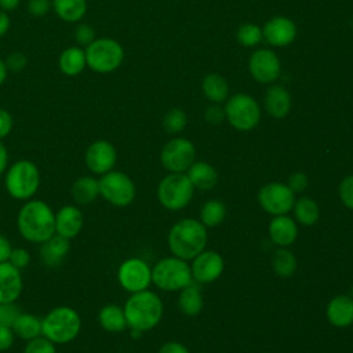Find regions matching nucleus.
I'll return each instance as SVG.
<instances>
[{
  "mask_svg": "<svg viewBox=\"0 0 353 353\" xmlns=\"http://www.w3.org/2000/svg\"><path fill=\"white\" fill-rule=\"evenodd\" d=\"M17 229L26 241L41 244L55 234V212L43 200H26L17 214Z\"/></svg>",
  "mask_w": 353,
  "mask_h": 353,
  "instance_id": "nucleus-1",
  "label": "nucleus"
},
{
  "mask_svg": "<svg viewBox=\"0 0 353 353\" xmlns=\"http://www.w3.org/2000/svg\"><path fill=\"white\" fill-rule=\"evenodd\" d=\"M127 327L141 332L154 328L163 317V302L160 296L149 290L132 292L124 303Z\"/></svg>",
  "mask_w": 353,
  "mask_h": 353,
  "instance_id": "nucleus-2",
  "label": "nucleus"
},
{
  "mask_svg": "<svg viewBox=\"0 0 353 353\" xmlns=\"http://www.w3.org/2000/svg\"><path fill=\"white\" fill-rule=\"evenodd\" d=\"M207 245V228L197 219L185 218L172 225L168 232V247L174 256L193 259Z\"/></svg>",
  "mask_w": 353,
  "mask_h": 353,
  "instance_id": "nucleus-3",
  "label": "nucleus"
},
{
  "mask_svg": "<svg viewBox=\"0 0 353 353\" xmlns=\"http://www.w3.org/2000/svg\"><path fill=\"white\" fill-rule=\"evenodd\" d=\"M81 330V317L70 306H57L41 319V335L55 345L69 343Z\"/></svg>",
  "mask_w": 353,
  "mask_h": 353,
  "instance_id": "nucleus-4",
  "label": "nucleus"
},
{
  "mask_svg": "<svg viewBox=\"0 0 353 353\" xmlns=\"http://www.w3.org/2000/svg\"><path fill=\"white\" fill-rule=\"evenodd\" d=\"M40 171L37 165L21 159L7 167L4 172V186L7 193L15 200H30L40 186Z\"/></svg>",
  "mask_w": 353,
  "mask_h": 353,
  "instance_id": "nucleus-5",
  "label": "nucleus"
},
{
  "mask_svg": "<svg viewBox=\"0 0 353 353\" xmlns=\"http://www.w3.org/2000/svg\"><path fill=\"white\" fill-rule=\"evenodd\" d=\"M87 66L95 73H110L119 69L124 59L123 46L112 37H99L85 48Z\"/></svg>",
  "mask_w": 353,
  "mask_h": 353,
  "instance_id": "nucleus-6",
  "label": "nucleus"
},
{
  "mask_svg": "<svg viewBox=\"0 0 353 353\" xmlns=\"http://www.w3.org/2000/svg\"><path fill=\"white\" fill-rule=\"evenodd\" d=\"M192 281L190 266L178 256L163 258L152 268V283L163 291H181Z\"/></svg>",
  "mask_w": 353,
  "mask_h": 353,
  "instance_id": "nucleus-7",
  "label": "nucleus"
},
{
  "mask_svg": "<svg viewBox=\"0 0 353 353\" xmlns=\"http://www.w3.org/2000/svg\"><path fill=\"white\" fill-rule=\"evenodd\" d=\"M194 188L183 172H170L157 186V199L160 204L171 211L185 208L193 199Z\"/></svg>",
  "mask_w": 353,
  "mask_h": 353,
  "instance_id": "nucleus-8",
  "label": "nucleus"
},
{
  "mask_svg": "<svg viewBox=\"0 0 353 353\" xmlns=\"http://www.w3.org/2000/svg\"><path fill=\"white\" fill-rule=\"evenodd\" d=\"M223 110L229 124L239 131H250L255 128L261 119L258 102L247 94H236L230 97L226 101Z\"/></svg>",
  "mask_w": 353,
  "mask_h": 353,
  "instance_id": "nucleus-9",
  "label": "nucleus"
},
{
  "mask_svg": "<svg viewBox=\"0 0 353 353\" xmlns=\"http://www.w3.org/2000/svg\"><path fill=\"white\" fill-rule=\"evenodd\" d=\"M99 196L114 207H127L135 199V183L124 172L112 170L98 179Z\"/></svg>",
  "mask_w": 353,
  "mask_h": 353,
  "instance_id": "nucleus-10",
  "label": "nucleus"
},
{
  "mask_svg": "<svg viewBox=\"0 0 353 353\" xmlns=\"http://www.w3.org/2000/svg\"><path fill=\"white\" fill-rule=\"evenodd\" d=\"M196 149L194 145L186 138H174L168 141L161 152V165L170 172H185L194 163Z\"/></svg>",
  "mask_w": 353,
  "mask_h": 353,
  "instance_id": "nucleus-11",
  "label": "nucleus"
},
{
  "mask_svg": "<svg viewBox=\"0 0 353 353\" xmlns=\"http://www.w3.org/2000/svg\"><path fill=\"white\" fill-rule=\"evenodd\" d=\"M259 205L270 215H284L290 212L295 203V193L281 182H270L261 188L258 193Z\"/></svg>",
  "mask_w": 353,
  "mask_h": 353,
  "instance_id": "nucleus-12",
  "label": "nucleus"
},
{
  "mask_svg": "<svg viewBox=\"0 0 353 353\" xmlns=\"http://www.w3.org/2000/svg\"><path fill=\"white\" fill-rule=\"evenodd\" d=\"M117 280L131 294L148 290L152 283V268L141 258H128L119 266Z\"/></svg>",
  "mask_w": 353,
  "mask_h": 353,
  "instance_id": "nucleus-13",
  "label": "nucleus"
},
{
  "mask_svg": "<svg viewBox=\"0 0 353 353\" xmlns=\"http://www.w3.org/2000/svg\"><path fill=\"white\" fill-rule=\"evenodd\" d=\"M117 161V152L113 143L105 139L94 141L84 153L85 167L95 175H103L112 171Z\"/></svg>",
  "mask_w": 353,
  "mask_h": 353,
  "instance_id": "nucleus-14",
  "label": "nucleus"
},
{
  "mask_svg": "<svg viewBox=\"0 0 353 353\" xmlns=\"http://www.w3.org/2000/svg\"><path fill=\"white\" fill-rule=\"evenodd\" d=\"M248 69L252 77L259 83H272L280 76L281 65L274 51L259 48L248 59Z\"/></svg>",
  "mask_w": 353,
  "mask_h": 353,
  "instance_id": "nucleus-15",
  "label": "nucleus"
},
{
  "mask_svg": "<svg viewBox=\"0 0 353 353\" xmlns=\"http://www.w3.org/2000/svg\"><path fill=\"white\" fill-rule=\"evenodd\" d=\"M223 258L215 252V251H201L199 255L193 258L190 270H192V277L197 283L208 284L215 281L223 272Z\"/></svg>",
  "mask_w": 353,
  "mask_h": 353,
  "instance_id": "nucleus-16",
  "label": "nucleus"
},
{
  "mask_svg": "<svg viewBox=\"0 0 353 353\" xmlns=\"http://www.w3.org/2000/svg\"><path fill=\"white\" fill-rule=\"evenodd\" d=\"M262 34L269 44L274 47H284L294 41L296 36V26L287 17H274L265 23Z\"/></svg>",
  "mask_w": 353,
  "mask_h": 353,
  "instance_id": "nucleus-17",
  "label": "nucleus"
},
{
  "mask_svg": "<svg viewBox=\"0 0 353 353\" xmlns=\"http://www.w3.org/2000/svg\"><path fill=\"white\" fill-rule=\"evenodd\" d=\"M84 218L81 210L74 204H66L55 212V233L72 240L83 229Z\"/></svg>",
  "mask_w": 353,
  "mask_h": 353,
  "instance_id": "nucleus-18",
  "label": "nucleus"
},
{
  "mask_svg": "<svg viewBox=\"0 0 353 353\" xmlns=\"http://www.w3.org/2000/svg\"><path fill=\"white\" fill-rule=\"evenodd\" d=\"M23 290L22 272L10 262L0 263V303L15 302Z\"/></svg>",
  "mask_w": 353,
  "mask_h": 353,
  "instance_id": "nucleus-19",
  "label": "nucleus"
},
{
  "mask_svg": "<svg viewBox=\"0 0 353 353\" xmlns=\"http://www.w3.org/2000/svg\"><path fill=\"white\" fill-rule=\"evenodd\" d=\"M69 250L70 240L55 233L52 237L40 244L39 258L46 266L57 268L63 262V259L69 254Z\"/></svg>",
  "mask_w": 353,
  "mask_h": 353,
  "instance_id": "nucleus-20",
  "label": "nucleus"
},
{
  "mask_svg": "<svg viewBox=\"0 0 353 353\" xmlns=\"http://www.w3.org/2000/svg\"><path fill=\"white\" fill-rule=\"evenodd\" d=\"M269 236L280 247L291 245L298 236L295 221L288 215H276L269 223Z\"/></svg>",
  "mask_w": 353,
  "mask_h": 353,
  "instance_id": "nucleus-21",
  "label": "nucleus"
},
{
  "mask_svg": "<svg viewBox=\"0 0 353 353\" xmlns=\"http://www.w3.org/2000/svg\"><path fill=\"white\" fill-rule=\"evenodd\" d=\"M327 319L338 328L349 327L353 323V299L347 295L334 296L327 305Z\"/></svg>",
  "mask_w": 353,
  "mask_h": 353,
  "instance_id": "nucleus-22",
  "label": "nucleus"
},
{
  "mask_svg": "<svg viewBox=\"0 0 353 353\" xmlns=\"http://www.w3.org/2000/svg\"><path fill=\"white\" fill-rule=\"evenodd\" d=\"M265 108L274 119H283L291 109L290 92L283 85H272L265 94Z\"/></svg>",
  "mask_w": 353,
  "mask_h": 353,
  "instance_id": "nucleus-23",
  "label": "nucleus"
},
{
  "mask_svg": "<svg viewBox=\"0 0 353 353\" xmlns=\"http://www.w3.org/2000/svg\"><path fill=\"white\" fill-rule=\"evenodd\" d=\"M58 66L65 76H77L87 68L85 51L80 46H72L65 48L59 54Z\"/></svg>",
  "mask_w": 353,
  "mask_h": 353,
  "instance_id": "nucleus-24",
  "label": "nucleus"
},
{
  "mask_svg": "<svg viewBox=\"0 0 353 353\" xmlns=\"http://www.w3.org/2000/svg\"><path fill=\"white\" fill-rule=\"evenodd\" d=\"M186 175L193 188L200 190H210L215 188L218 182V174L215 168L205 161H194L186 171Z\"/></svg>",
  "mask_w": 353,
  "mask_h": 353,
  "instance_id": "nucleus-25",
  "label": "nucleus"
},
{
  "mask_svg": "<svg viewBox=\"0 0 353 353\" xmlns=\"http://www.w3.org/2000/svg\"><path fill=\"white\" fill-rule=\"evenodd\" d=\"M70 193L77 205H88L99 196V182L91 175L80 176L73 182Z\"/></svg>",
  "mask_w": 353,
  "mask_h": 353,
  "instance_id": "nucleus-26",
  "label": "nucleus"
},
{
  "mask_svg": "<svg viewBox=\"0 0 353 353\" xmlns=\"http://www.w3.org/2000/svg\"><path fill=\"white\" fill-rule=\"evenodd\" d=\"M52 11L65 22H80L88 10L87 0H51Z\"/></svg>",
  "mask_w": 353,
  "mask_h": 353,
  "instance_id": "nucleus-27",
  "label": "nucleus"
},
{
  "mask_svg": "<svg viewBox=\"0 0 353 353\" xmlns=\"http://www.w3.org/2000/svg\"><path fill=\"white\" fill-rule=\"evenodd\" d=\"M11 330L15 338H19L25 342L32 341L41 335V319L32 313L21 312L15 319Z\"/></svg>",
  "mask_w": 353,
  "mask_h": 353,
  "instance_id": "nucleus-28",
  "label": "nucleus"
},
{
  "mask_svg": "<svg viewBox=\"0 0 353 353\" xmlns=\"http://www.w3.org/2000/svg\"><path fill=\"white\" fill-rule=\"evenodd\" d=\"M99 325L108 332H121L127 328V320L123 307L109 303L101 307L98 312Z\"/></svg>",
  "mask_w": 353,
  "mask_h": 353,
  "instance_id": "nucleus-29",
  "label": "nucleus"
},
{
  "mask_svg": "<svg viewBox=\"0 0 353 353\" xmlns=\"http://www.w3.org/2000/svg\"><path fill=\"white\" fill-rule=\"evenodd\" d=\"M203 306L204 303L199 285L190 283L189 285L181 290L178 295V307L183 314L189 317L197 316L203 310Z\"/></svg>",
  "mask_w": 353,
  "mask_h": 353,
  "instance_id": "nucleus-30",
  "label": "nucleus"
},
{
  "mask_svg": "<svg viewBox=\"0 0 353 353\" xmlns=\"http://www.w3.org/2000/svg\"><path fill=\"white\" fill-rule=\"evenodd\" d=\"M203 94L214 103H221L228 98L229 85L228 81L216 73H210L203 79L201 83Z\"/></svg>",
  "mask_w": 353,
  "mask_h": 353,
  "instance_id": "nucleus-31",
  "label": "nucleus"
},
{
  "mask_svg": "<svg viewBox=\"0 0 353 353\" xmlns=\"http://www.w3.org/2000/svg\"><path fill=\"white\" fill-rule=\"evenodd\" d=\"M226 216V207L221 200L212 199L205 201L200 208V222L205 228H215L223 222Z\"/></svg>",
  "mask_w": 353,
  "mask_h": 353,
  "instance_id": "nucleus-32",
  "label": "nucleus"
},
{
  "mask_svg": "<svg viewBox=\"0 0 353 353\" xmlns=\"http://www.w3.org/2000/svg\"><path fill=\"white\" fill-rule=\"evenodd\" d=\"M294 215L301 225L312 226L319 221L320 210L314 200L310 197H302L294 203Z\"/></svg>",
  "mask_w": 353,
  "mask_h": 353,
  "instance_id": "nucleus-33",
  "label": "nucleus"
},
{
  "mask_svg": "<svg viewBox=\"0 0 353 353\" xmlns=\"http://www.w3.org/2000/svg\"><path fill=\"white\" fill-rule=\"evenodd\" d=\"M272 269L280 277L292 276L296 270V258H295V255L284 247L276 250L273 256H272Z\"/></svg>",
  "mask_w": 353,
  "mask_h": 353,
  "instance_id": "nucleus-34",
  "label": "nucleus"
},
{
  "mask_svg": "<svg viewBox=\"0 0 353 353\" xmlns=\"http://www.w3.org/2000/svg\"><path fill=\"white\" fill-rule=\"evenodd\" d=\"M239 43L244 47H254L256 46L263 34H262V29L255 25V23H244L237 30V34H236Z\"/></svg>",
  "mask_w": 353,
  "mask_h": 353,
  "instance_id": "nucleus-35",
  "label": "nucleus"
},
{
  "mask_svg": "<svg viewBox=\"0 0 353 353\" xmlns=\"http://www.w3.org/2000/svg\"><path fill=\"white\" fill-rule=\"evenodd\" d=\"M188 124V117L186 113L181 109H171L165 113L164 119H163V125L164 130L170 134H176L181 132Z\"/></svg>",
  "mask_w": 353,
  "mask_h": 353,
  "instance_id": "nucleus-36",
  "label": "nucleus"
},
{
  "mask_svg": "<svg viewBox=\"0 0 353 353\" xmlns=\"http://www.w3.org/2000/svg\"><path fill=\"white\" fill-rule=\"evenodd\" d=\"M23 353H57V347H55V343H52L51 341L40 335L26 342L23 347Z\"/></svg>",
  "mask_w": 353,
  "mask_h": 353,
  "instance_id": "nucleus-37",
  "label": "nucleus"
},
{
  "mask_svg": "<svg viewBox=\"0 0 353 353\" xmlns=\"http://www.w3.org/2000/svg\"><path fill=\"white\" fill-rule=\"evenodd\" d=\"M73 39L76 44H79L80 47H87L97 39L95 30L90 23H77V26L73 30Z\"/></svg>",
  "mask_w": 353,
  "mask_h": 353,
  "instance_id": "nucleus-38",
  "label": "nucleus"
},
{
  "mask_svg": "<svg viewBox=\"0 0 353 353\" xmlns=\"http://www.w3.org/2000/svg\"><path fill=\"white\" fill-rule=\"evenodd\" d=\"M19 313H21V310L15 305V302L0 303V325L11 328Z\"/></svg>",
  "mask_w": 353,
  "mask_h": 353,
  "instance_id": "nucleus-39",
  "label": "nucleus"
},
{
  "mask_svg": "<svg viewBox=\"0 0 353 353\" xmlns=\"http://www.w3.org/2000/svg\"><path fill=\"white\" fill-rule=\"evenodd\" d=\"M8 262L22 272V269H25L30 262V254L26 248H22V247H15L14 248L12 247Z\"/></svg>",
  "mask_w": 353,
  "mask_h": 353,
  "instance_id": "nucleus-40",
  "label": "nucleus"
},
{
  "mask_svg": "<svg viewBox=\"0 0 353 353\" xmlns=\"http://www.w3.org/2000/svg\"><path fill=\"white\" fill-rule=\"evenodd\" d=\"M339 197L345 207L353 210V175L342 179L339 185Z\"/></svg>",
  "mask_w": 353,
  "mask_h": 353,
  "instance_id": "nucleus-41",
  "label": "nucleus"
},
{
  "mask_svg": "<svg viewBox=\"0 0 353 353\" xmlns=\"http://www.w3.org/2000/svg\"><path fill=\"white\" fill-rule=\"evenodd\" d=\"M26 10L33 17H43L52 10L51 0H28Z\"/></svg>",
  "mask_w": 353,
  "mask_h": 353,
  "instance_id": "nucleus-42",
  "label": "nucleus"
},
{
  "mask_svg": "<svg viewBox=\"0 0 353 353\" xmlns=\"http://www.w3.org/2000/svg\"><path fill=\"white\" fill-rule=\"evenodd\" d=\"M6 65H7V69L8 72H21L25 69L26 63H28V59H26V55L19 52V51H14L11 54H8V57L6 58Z\"/></svg>",
  "mask_w": 353,
  "mask_h": 353,
  "instance_id": "nucleus-43",
  "label": "nucleus"
},
{
  "mask_svg": "<svg viewBox=\"0 0 353 353\" xmlns=\"http://www.w3.org/2000/svg\"><path fill=\"white\" fill-rule=\"evenodd\" d=\"M12 127H14V119L11 113L7 109L0 108V139H4L6 137H8L12 131Z\"/></svg>",
  "mask_w": 353,
  "mask_h": 353,
  "instance_id": "nucleus-44",
  "label": "nucleus"
},
{
  "mask_svg": "<svg viewBox=\"0 0 353 353\" xmlns=\"http://www.w3.org/2000/svg\"><path fill=\"white\" fill-rule=\"evenodd\" d=\"M307 183H309V179H307L306 174H303V172H294L288 178V188L294 193L303 192L307 188Z\"/></svg>",
  "mask_w": 353,
  "mask_h": 353,
  "instance_id": "nucleus-45",
  "label": "nucleus"
},
{
  "mask_svg": "<svg viewBox=\"0 0 353 353\" xmlns=\"http://www.w3.org/2000/svg\"><path fill=\"white\" fill-rule=\"evenodd\" d=\"M204 117L210 124H219L225 119V110L219 105L214 103L207 108Z\"/></svg>",
  "mask_w": 353,
  "mask_h": 353,
  "instance_id": "nucleus-46",
  "label": "nucleus"
},
{
  "mask_svg": "<svg viewBox=\"0 0 353 353\" xmlns=\"http://www.w3.org/2000/svg\"><path fill=\"white\" fill-rule=\"evenodd\" d=\"M15 335L10 327L0 325V352L8 350L14 343Z\"/></svg>",
  "mask_w": 353,
  "mask_h": 353,
  "instance_id": "nucleus-47",
  "label": "nucleus"
},
{
  "mask_svg": "<svg viewBox=\"0 0 353 353\" xmlns=\"http://www.w3.org/2000/svg\"><path fill=\"white\" fill-rule=\"evenodd\" d=\"M157 353H189V350L179 342H165L160 346Z\"/></svg>",
  "mask_w": 353,
  "mask_h": 353,
  "instance_id": "nucleus-48",
  "label": "nucleus"
},
{
  "mask_svg": "<svg viewBox=\"0 0 353 353\" xmlns=\"http://www.w3.org/2000/svg\"><path fill=\"white\" fill-rule=\"evenodd\" d=\"M11 250H12V245H11L10 240L6 236L0 234V263L1 262H8Z\"/></svg>",
  "mask_w": 353,
  "mask_h": 353,
  "instance_id": "nucleus-49",
  "label": "nucleus"
},
{
  "mask_svg": "<svg viewBox=\"0 0 353 353\" xmlns=\"http://www.w3.org/2000/svg\"><path fill=\"white\" fill-rule=\"evenodd\" d=\"M10 28H11V19H10L8 12L0 10V37L6 36L7 32L10 30Z\"/></svg>",
  "mask_w": 353,
  "mask_h": 353,
  "instance_id": "nucleus-50",
  "label": "nucleus"
},
{
  "mask_svg": "<svg viewBox=\"0 0 353 353\" xmlns=\"http://www.w3.org/2000/svg\"><path fill=\"white\" fill-rule=\"evenodd\" d=\"M7 167H8V152L0 139V175H3L6 172Z\"/></svg>",
  "mask_w": 353,
  "mask_h": 353,
  "instance_id": "nucleus-51",
  "label": "nucleus"
},
{
  "mask_svg": "<svg viewBox=\"0 0 353 353\" xmlns=\"http://www.w3.org/2000/svg\"><path fill=\"white\" fill-rule=\"evenodd\" d=\"M21 0H0V10L6 11V12H10V11H14L18 8Z\"/></svg>",
  "mask_w": 353,
  "mask_h": 353,
  "instance_id": "nucleus-52",
  "label": "nucleus"
},
{
  "mask_svg": "<svg viewBox=\"0 0 353 353\" xmlns=\"http://www.w3.org/2000/svg\"><path fill=\"white\" fill-rule=\"evenodd\" d=\"M7 76H8V69H7V65L3 59H0V85L4 84V81L7 80Z\"/></svg>",
  "mask_w": 353,
  "mask_h": 353,
  "instance_id": "nucleus-53",
  "label": "nucleus"
}]
</instances>
